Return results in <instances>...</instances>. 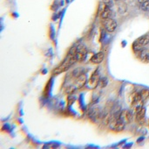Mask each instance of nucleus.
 I'll list each match as a JSON object with an SVG mask.
<instances>
[{
    "label": "nucleus",
    "instance_id": "obj_1",
    "mask_svg": "<svg viewBox=\"0 0 149 149\" xmlns=\"http://www.w3.org/2000/svg\"><path fill=\"white\" fill-rule=\"evenodd\" d=\"M75 62H76V61H75V60H74V58H73V56H72V55H69L68 58H67V60H66L65 61H64L63 63H61L59 66H58L56 68L53 69L52 74H53V75H59V74H61V73H63V72H65V71H67V70L72 67V65L74 64Z\"/></svg>",
    "mask_w": 149,
    "mask_h": 149
},
{
    "label": "nucleus",
    "instance_id": "obj_2",
    "mask_svg": "<svg viewBox=\"0 0 149 149\" xmlns=\"http://www.w3.org/2000/svg\"><path fill=\"white\" fill-rule=\"evenodd\" d=\"M148 44H149V35H143L134 41L133 44V49L135 52H138L143 49L144 47H146Z\"/></svg>",
    "mask_w": 149,
    "mask_h": 149
},
{
    "label": "nucleus",
    "instance_id": "obj_3",
    "mask_svg": "<svg viewBox=\"0 0 149 149\" xmlns=\"http://www.w3.org/2000/svg\"><path fill=\"white\" fill-rule=\"evenodd\" d=\"M86 55H87L86 48L84 46H79V47H76L75 53H74V54L72 56H73L76 62L77 61L79 62V61H83L86 59Z\"/></svg>",
    "mask_w": 149,
    "mask_h": 149
},
{
    "label": "nucleus",
    "instance_id": "obj_4",
    "mask_svg": "<svg viewBox=\"0 0 149 149\" xmlns=\"http://www.w3.org/2000/svg\"><path fill=\"white\" fill-rule=\"evenodd\" d=\"M100 75L99 72V69H96L91 76V77L89 78L87 84L88 87L92 90L96 89L98 87V85L100 84Z\"/></svg>",
    "mask_w": 149,
    "mask_h": 149
},
{
    "label": "nucleus",
    "instance_id": "obj_5",
    "mask_svg": "<svg viewBox=\"0 0 149 149\" xmlns=\"http://www.w3.org/2000/svg\"><path fill=\"white\" fill-rule=\"evenodd\" d=\"M125 126H126V125H125L123 122H121V121L118 119V117L115 118V119H111L110 122H109V128H110L112 131L117 132V133L123 131L124 128H125Z\"/></svg>",
    "mask_w": 149,
    "mask_h": 149
},
{
    "label": "nucleus",
    "instance_id": "obj_6",
    "mask_svg": "<svg viewBox=\"0 0 149 149\" xmlns=\"http://www.w3.org/2000/svg\"><path fill=\"white\" fill-rule=\"evenodd\" d=\"M118 119H119L121 122H123L125 125H127V124H128V123H130V122L132 121L133 113H132V112L129 111V110H123V111H121L120 113L119 114Z\"/></svg>",
    "mask_w": 149,
    "mask_h": 149
},
{
    "label": "nucleus",
    "instance_id": "obj_7",
    "mask_svg": "<svg viewBox=\"0 0 149 149\" xmlns=\"http://www.w3.org/2000/svg\"><path fill=\"white\" fill-rule=\"evenodd\" d=\"M117 26H118V24H117L116 20H114L113 18L106 19L104 22L105 30L108 32H113L117 29Z\"/></svg>",
    "mask_w": 149,
    "mask_h": 149
},
{
    "label": "nucleus",
    "instance_id": "obj_8",
    "mask_svg": "<svg viewBox=\"0 0 149 149\" xmlns=\"http://www.w3.org/2000/svg\"><path fill=\"white\" fill-rule=\"evenodd\" d=\"M87 82H88V81H87L86 76L84 75V74L80 75L79 76L77 77V79H76V81H75V83H74V84H75V89L79 90V89L83 88V87L86 84Z\"/></svg>",
    "mask_w": 149,
    "mask_h": 149
},
{
    "label": "nucleus",
    "instance_id": "obj_9",
    "mask_svg": "<svg viewBox=\"0 0 149 149\" xmlns=\"http://www.w3.org/2000/svg\"><path fill=\"white\" fill-rule=\"evenodd\" d=\"M104 58H105V54L103 52H99L95 54H93L90 60V61L93 63V64H96V65H99L103 61H104Z\"/></svg>",
    "mask_w": 149,
    "mask_h": 149
},
{
    "label": "nucleus",
    "instance_id": "obj_10",
    "mask_svg": "<svg viewBox=\"0 0 149 149\" xmlns=\"http://www.w3.org/2000/svg\"><path fill=\"white\" fill-rule=\"evenodd\" d=\"M136 53L138 54L137 55L141 61H143L145 63H149V49L143 48Z\"/></svg>",
    "mask_w": 149,
    "mask_h": 149
},
{
    "label": "nucleus",
    "instance_id": "obj_11",
    "mask_svg": "<svg viewBox=\"0 0 149 149\" xmlns=\"http://www.w3.org/2000/svg\"><path fill=\"white\" fill-rule=\"evenodd\" d=\"M111 14H112V11H111V8L109 5H107L105 4V7L103 8L101 13H100V17L102 19L106 20V19H108L111 18Z\"/></svg>",
    "mask_w": 149,
    "mask_h": 149
},
{
    "label": "nucleus",
    "instance_id": "obj_12",
    "mask_svg": "<svg viewBox=\"0 0 149 149\" xmlns=\"http://www.w3.org/2000/svg\"><path fill=\"white\" fill-rule=\"evenodd\" d=\"M140 101H143L141 99V91H136L133 94L132 97H131V105H134V104L140 102ZM144 102V101H143Z\"/></svg>",
    "mask_w": 149,
    "mask_h": 149
},
{
    "label": "nucleus",
    "instance_id": "obj_13",
    "mask_svg": "<svg viewBox=\"0 0 149 149\" xmlns=\"http://www.w3.org/2000/svg\"><path fill=\"white\" fill-rule=\"evenodd\" d=\"M145 116H146V109L143 107L141 111H139L138 112L135 113V118H136V120L137 121H143L144 119H145Z\"/></svg>",
    "mask_w": 149,
    "mask_h": 149
},
{
    "label": "nucleus",
    "instance_id": "obj_14",
    "mask_svg": "<svg viewBox=\"0 0 149 149\" xmlns=\"http://www.w3.org/2000/svg\"><path fill=\"white\" fill-rule=\"evenodd\" d=\"M141 99L145 102V100H147L149 97L148 90H141Z\"/></svg>",
    "mask_w": 149,
    "mask_h": 149
},
{
    "label": "nucleus",
    "instance_id": "obj_15",
    "mask_svg": "<svg viewBox=\"0 0 149 149\" xmlns=\"http://www.w3.org/2000/svg\"><path fill=\"white\" fill-rule=\"evenodd\" d=\"M141 10L145 11H149V0H147L146 2L141 4Z\"/></svg>",
    "mask_w": 149,
    "mask_h": 149
},
{
    "label": "nucleus",
    "instance_id": "obj_16",
    "mask_svg": "<svg viewBox=\"0 0 149 149\" xmlns=\"http://www.w3.org/2000/svg\"><path fill=\"white\" fill-rule=\"evenodd\" d=\"M147 0H139V2L141 3V4H142V3H144V2H146Z\"/></svg>",
    "mask_w": 149,
    "mask_h": 149
}]
</instances>
